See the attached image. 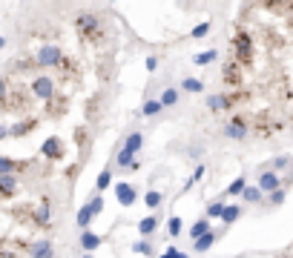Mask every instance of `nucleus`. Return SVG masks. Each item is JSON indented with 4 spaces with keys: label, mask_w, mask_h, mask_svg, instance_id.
<instances>
[{
    "label": "nucleus",
    "mask_w": 293,
    "mask_h": 258,
    "mask_svg": "<svg viewBox=\"0 0 293 258\" xmlns=\"http://www.w3.org/2000/svg\"><path fill=\"white\" fill-rule=\"evenodd\" d=\"M75 29H78V34H81L84 40H98V37H101V20H98V15L84 12V15H78Z\"/></svg>",
    "instance_id": "1"
},
{
    "label": "nucleus",
    "mask_w": 293,
    "mask_h": 258,
    "mask_svg": "<svg viewBox=\"0 0 293 258\" xmlns=\"http://www.w3.org/2000/svg\"><path fill=\"white\" fill-rule=\"evenodd\" d=\"M175 258H187V253H175Z\"/></svg>",
    "instance_id": "43"
},
{
    "label": "nucleus",
    "mask_w": 293,
    "mask_h": 258,
    "mask_svg": "<svg viewBox=\"0 0 293 258\" xmlns=\"http://www.w3.org/2000/svg\"><path fill=\"white\" fill-rule=\"evenodd\" d=\"M6 83H9V81H6V78H0V103H3V97H6Z\"/></svg>",
    "instance_id": "41"
},
{
    "label": "nucleus",
    "mask_w": 293,
    "mask_h": 258,
    "mask_svg": "<svg viewBox=\"0 0 293 258\" xmlns=\"http://www.w3.org/2000/svg\"><path fill=\"white\" fill-rule=\"evenodd\" d=\"M161 201H164V195L158 193V190H150V193H147V198H144V204H147L150 210H155V212H158V207H161Z\"/></svg>",
    "instance_id": "26"
},
{
    "label": "nucleus",
    "mask_w": 293,
    "mask_h": 258,
    "mask_svg": "<svg viewBox=\"0 0 293 258\" xmlns=\"http://www.w3.org/2000/svg\"><path fill=\"white\" fill-rule=\"evenodd\" d=\"M158 112H161V103H158V97H147V100H144V109H141V115L153 118V115H158Z\"/></svg>",
    "instance_id": "23"
},
{
    "label": "nucleus",
    "mask_w": 293,
    "mask_h": 258,
    "mask_svg": "<svg viewBox=\"0 0 293 258\" xmlns=\"http://www.w3.org/2000/svg\"><path fill=\"white\" fill-rule=\"evenodd\" d=\"M26 163L20 161H12V158H0V175H17Z\"/></svg>",
    "instance_id": "17"
},
{
    "label": "nucleus",
    "mask_w": 293,
    "mask_h": 258,
    "mask_svg": "<svg viewBox=\"0 0 293 258\" xmlns=\"http://www.w3.org/2000/svg\"><path fill=\"white\" fill-rule=\"evenodd\" d=\"M3 46H6V37H0V49H3Z\"/></svg>",
    "instance_id": "44"
},
{
    "label": "nucleus",
    "mask_w": 293,
    "mask_h": 258,
    "mask_svg": "<svg viewBox=\"0 0 293 258\" xmlns=\"http://www.w3.org/2000/svg\"><path fill=\"white\" fill-rule=\"evenodd\" d=\"M32 95L40 97V100H52V97H55V81L46 78V75L34 78V81H32Z\"/></svg>",
    "instance_id": "5"
},
{
    "label": "nucleus",
    "mask_w": 293,
    "mask_h": 258,
    "mask_svg": "<svg viewBox=\"0 0 293 258\" xmlns=\"http://www.w3.org/2000/svg\"><path fill=\"white\" fill-rule=\"evenodd\" d=\"M6 135H9V127H3V124H0V141H3Z\"/></svg>",
    "instance_id": "42"
},
{
    "label": "nucleus",
    "mask_w": 293,
    "mask_h": 258,
    "mask_svg": "<svg viewBox=\"0 0 293 258\" xmlns=\"http://www.w3.org/2000/svg\"><path fill=\"white\" fill-rule=\"evenodd\" d=\"M204 232H210V221L207 218H201V221H195L193 226H190V238H198V235H204Z\"/></svg>",
    "instance_id": "27"
},
{
    "label": "nucleus",
    "mask_w": 293,
    "mask_h": 258,
    "mask_svg": "<svg viewBox=\"0 0 293 258\" xmlns=\"http://www.w3.org/2000/svg\"><path fill=\"white\" fill-rule=\"evenodd\" d=\"M224 138H230V141H244L247 138V132H250V124L244 121V118H233L230 124H224Z\"/></svg>",
    "instance_id": "6"
},
{
    "label": "nucleus",
    "mask_w": 293,
    "mask_h": 258,
    "mask_svg": "<svg viewBox=\"0 0 293 258\" xmlns=\"http://www.w3.org/2000/svg\"><path fill=\"white\" fill-rule=\"evenodd\" d=\"M34 64H37V66H61V64H64V49H61V46L46 43V46H40V49H37Z\"/></svg>",
    "instance_id": "2"
},
{
    "label": "nucleus",
    "mask_w": 293,
    "mask_h": 258,
    "mask_svg": "<svg viewBox=\"0 0 293 258\" xmlns=\"http://www.w3.org/2000/svg\"><path fill=\"white\" fill-rule=\"evenodd\" d=\"M86 207H89V210H92V215H98V212H101V210H103V198H101V195H92V201H89V204H86Z\"/></svg>",
    "instance_id": "35"
},
{
    "label": "nucleus",
    "mask_w": 293,
    "mask_h": 258,
    "mask_svg": "<svg viewBox=\"0 0 293 258\" xmlns=\"http://www.w3.org/2000/svg\"><path fill=\"white\" fill-rule=\"evenodd\" d=\"M216 58H219V52H216V49H210V52H198V55L193 58V64L195 66H207V64H213Z\"/></svg>",
    "instance_id": "25"
},
{
    "label": "nucleus",
    "mask_w": 293,
    "mask_h": 258,
    "mask_svg": "<svg viewBox=\"0 0 293 258\" xmlns=\"http://www.w3.org/2000/svg\"><path fill=\"white\" fill-rule=\"evenodd\" d=\"M92 218H95V215H92V210H89V207H81V210H78V218H75V224L81 226V229H89Z\"/></svg>",
    "instance_id": "21"
},
{
    "label": "nucleus",
    "mask_w": 293,
    "mask_h": 258,
    "mask_svg": "<svg viewBox=\"0 0 293 258\" xmlns=\"http://www.w3.org/2000/svg\"><path fill=\"white\" fill-rule=\"evenodd\" d=\"M132 250H135V253H141V256H153V253H155V247H153V241H150V238H141L138 244H132Z\"/></svg>",
    "instance_id": "28"
},
{
    "label": "nucleus",
    "mask_w": 293,
    "mask_h": 258,
    "mask_svg": "<svg viewBox=\"0 0 293 258\" xmlns=\"http://www.w3.org/2000/svg\"><path fill=\"white\" fill-rule=\"evenodd\" d=\"M282 258H288V256H282Z\"/></svg>",
    "instance_id": "46"
},
{
    "label": "nucleus",
    "mask_w": 293,
    "mask_h": 258,
    "mask_svg": "<svg viewBox=\"0 0 293 258\" xmlns=\"http://www.w3.org/2000/svg\"><path fill=\"white\" fill-rule=\"evenodd\" d=\"M109 184H112V166L106 163V166L101 169V175H98V181H95V195H101V193H103V190H106V187H109Z\"/></svg>",
    "instance_id": "16"
},
{
    "label": "nucleus",
    "mask_w": 293,
    "mask_h": 258,
    "mask_svg": "<svg viewBox=\"0 0 293 258\" xmlns=\"http://www.w3.org/2000/svg\"><path fill=\"white\" fill-rule=\"evenodd\" d=\"M34 124H37L34 118H29V121H20V124H15V127L9 129V135H12V138H23V135H29V132H32Z\"/></svg>",
    "instance_id": "19"
},
{
    "label": "nucleus",
    "mask_w": 293,
    "mask_h": 258,
    "mask_svg": "<svg viewBox=\"0 0 293 258\" xmlns=\"http://www.w3.org/2000/svg\"><path fill=\"white\" fill-rule=\"evenodd\" d=\"M158 64H161V58H158V55H150V58H147V72H155Z\"/></svg>",
    "instance_id": "38"
},
{
    "label": "nucleus",
    "mask_w": 293,
    "mask_h": 258,
    "mask_svg": "<svg viewBox=\"0 0 293 258\" xmlns=\"http://www.w3.org/2000/svg\"><path fill=\"white\" fill-rule=\"evenodd\" d=\"M34 221L40 226H49L52 224V207H49V198H40V207L34 212Z\"/></svg>",
    "instance_id": "11"
},
{
    "label": "nucleus",
    "mask_w": 293,
    "mask_h": 258,
    "mask_svg": "<svg viewBox=\"0 0 293 258\" xmlns=\"http://www.w3.org/2000/svg\"><path fill=\"white\" fill-rule=\"evenodd\" d=\"M204 172H207V169H204V163H201V166H195V172H193V178H190V184H198V181L204 178Z\"/></svg>",
    "instance_id": "39"
},
{
    "label": "nucleus",
    "mask_w": 293,
    "mask_h": 258,
    "mask_svg": "<svg viewBox=\"0 0 293 258\" xmlns=\"http://www.w3.org/2000/svg\"><path fill=\"white\" fill-rule=\"evenodd\" d=\"M207 32H210V23H198V26L193 29V34H190V37H204Z\"/></svg>",
    "instance_id": "37"
},
{
    "label": "nucleus",
    "mask_w": 293,
    "mask_h": 258,
    "mask_svg": "<svg viewBox=\"0 0 293 258\" xmlns=\"http://www.w3.org/2000/svg\"><path fill=\"white\" fill-rule=\"evenodd\" d=\"M158 103H161V109H164V106H175V103H178V92H175L172 86H170V89H164L161 97H158Z\"/></svg>",
    "instance_id": "24"
},
{
    "label": "nucleus",
    "mask_w": 293,
    "mask_h": 258,
    "mask_svg": "<svg viewBox=\"0 0 293 258\" xmlns=\"http://www.w3.org/2000/svg\"><path fill=\"white\" fill-rule=\"evenodd\" d=\"M282 187V178H279V172H273V169H264L259 175V193H273V190H279Z\"/></svg>",
    "instance_id": "8"
},
{
    "label": "nucleus",
    "mask_w": 293,
    "mask_h": 258,
    "mask_svg": "<svg viewBox=\"0 0 293 258\" xmlns=\"http://www.w3.org/2000/svg\"><path fill=\"white\" fill-rule=\"evenodd\" d=\"M216 238H219V232H213V229H210V232H204V235H198V238L193 241V250H195V253H207V250L213 247V241H216Z\"/></svg>",
    "instance_id": "14"
},
{
    "label": "nucleus",
    "mask_w": 293,
    "mask_h": 258,
    "mask_svg": "<svg viewBox=\"0 0 293 258\" xmlns=\"http://www.w3.org/2000/svg\"><path fill=\"white\" fill-rule=\"evenodd\" d=\"M222 75H224V81H230L233 86H239V83H241V72H239V66H236V64H227Z\"/></svg>",
    "instance_id": "22"
},
{
    "label": "nucleus",
    "mask_w": 293,
    "mask_h": 258,
    "mask_svg": "<svg viewBox=\"0 0 293 258\" xmlns=\"http://www.w3.org/2000/svg\"><path fill=\"white\" fill-rule=\"evenodd\" d=\"M175 253H178V247H175V244H170V247H167V253H164L161 258H175Z\"/></svg>",
    "instance_id": "40"
},
{
    "label": "nucleus",
    "mask_w": 293,
    "mask_h": 258,
    "mask_svg": "<svg viewBox=\"0 0 293 258\" xmlns=\"http://www.w3.org/2000/svg\"><path fill=\"white\" fill-rule=\"evenodd\" d=\"M98 244H101V235H95V232H89V229H84L81 232V247L86 250V253H92Z\"/></svg>",
    "instance_id": "18"
},
{
    "label": "nucleus",
    "mask_w": 293,
    "mask_h": 258,
    "mask_svg": "<svg viewBox=\"0 0 293 258\" xmlns=\"http://www.w3.org/2000/svg\"><path fill=\"white\" fill-rule=\"evenodd\" d=\"M285 187H279V190H273V193H270V201H267V207H282V204H285Z\"/></svg>",
    "instance_id": "32"
},
{
    "label": "nucleus",
    "mask_w": 293,
    "mask_h": 258,
    "mask_svg": "<svg viewBox=\"0 0 293 258\" xmlns=\"http://www.w3.org/2000/svg\"><path fill=\"white\" fill-rule=\"evenodd\" d=\"M141 144H144V135L135 129V132H130V135H127V141H124L121 152H127V155H132V158H135V152L141 149Z\"/></svg>",
    "instance_id": "10"
},
{
    "label": "nucleus",
    "mask_w": 293,
    "mask_h": 258,
    "mask_svg": "<svg viewBox=\"0 0 293 258\" xmlns=\"http://www.w3.org/2000/svg\"><path fill=\"white\" fill-rule=\"evenodd\" d=\"M29 253H32V258H52L55 256V253H52V241H46V238L37 241V244H32Z\"/></svg>",
    "instance_id": "15"
},
{
    "label": "nucleus",
    "mask_w": 293,
    "mask_h": 258,
    "mask_svg": "<svg viewBox=\"0 0 293 258\" xmlns=\"http://www.w3.org/2000/svg\"><path fill=\"white\" fill-rule=\"evenodd\" d=\"M222 210H224V198H222V201H213V204L207 207V215H210V218H219Z\"/></svg>",
    "instance_id": "34"
},
{
    "label": "nucleus",
    "mask_w": 293,
    "mask_h": 258,
    "mask_svg": "<svg viewBox=\"0 0 293 258\" xmlns=\"http://www.w3.org/2000/svg\"><path fill=\"white\" fill-rule=\"evenodd\" d=\"M115 195H118L121 207H132L135 198H138V190H135L132 184H127V181H121V184H115Z\"/></svg>",
    "instance_id": "9"
},
{
    "label": "nucleus",
    "mask_w": 293,
    "mask_h": 258,
    "mask_svg": "<svg viewBox=\"0 0 293 258\" xmlns=\"http://www.w3.org/2000/svg\"><path fill=\"white\" fill-rule=\"evenodd\" d=\"M158 224H161V218H158V212L155 215H147V218H141V224H138V232L144 235V238H150L155 229H158Z\"/></svg>",
    "instance_id": "13"
},
{
    "label": "nucleus",
    "mask_w": 293,
    "mask_h": 258,
    "mask_svg": "<svg viewBox=\"0 0 293 258\" xmlns=\"http://www.w3.org/2000/svg\"><path fill=\"white\" fill-rule=\"evenodd\" d=\"M40 152H43V158H49V161H58V158H64V144H61V138H46L43 141V146H40Z\"/></svg>",
    "instance_id": "7"
},
{
    "label": "nucleus",
    "mask_w": 293,
    "mask_h": 258,
    "mask_svg": "<svg viewBox=\"0 0 293 258\" xmlns=\"http://www.w3.org/2000/svg\"><path fill=\"white\" fill-rule=\"evenodd\" d=\"M181 89H184V92H201L204 83H201L198 78H184V81H181Z\"/></svg>",
    "instance_id": "30"
},
{
    "label": "nucleus",
    "mask_w": 293,
    "mask_h": 258,
    "mask_svg": "<svg viewBox=\"0 0 293 258\" xmlns=\"http://www.w3.org/2000/svg\"><path fill=\"white\" fill-rule=\"evenodd\" d=\"M17 193V175H0V198H12Z\"/></svg>",
    "instance_id": "12"
},
{
    "label": "nucleus",
    "mask_w": 293,
    "mask_h": 258,
    "mask_svg": "<svg viewBox=\"0 0 293 258\" xmlns=\"http://www.w3.org/2000/svg\"><path fill=\"white\" fill-rule=\"evenodd\" d=\"M233 46H236V64L239 66H244L253 58V40H250V34H236Z\"/></svg>",
    "instance_id": "3"
},
{
    "label": "nucleus",
    "mask_w": 293,
    "mask_h": 258,
    "mask_svg": "<svg viewBox=\"0 0 293 258\" xmlns=\"http://www.w3.org/2000/svg\"><path fill=\"white\" fill-rule=\"evenodd\" d=\"M288 163H291V158L282 155V158H276V161L270 163V169H273V172H276V169H288Z\"/></svg>",
    "instance_id": "36"
},
{
    "label": "nucleus",
    "mask_w": 293,
    "mask_h": 258,
    "mask_svg": "<svg viewBox=\"0 0 293 258\" xmlns=\"http://www.w3.org/2000/svg\"><path fill=\"white\" fill-rule=\"evenodd\" d=\"M244 187H247V178H244V175H239V178H236V181L227 187V193H224V195H241Z\"/></svg>",
    "instance_id": "31"
},
{
    "label": "nucleus",
    "mask_w": 293,
    "mask_h": 258,
    "mask_svg": "<svg viewBox=\"0 0 293 258\" xmlns=\"http://www.w3.org/2000/svg\"><path fill=\"white\" fill-rule=\"evenodd\" d=\"M239 215H241V207H236V204H224V210H222V215H219V218H222L224 224H233Z\"/></svg>",
    "instance_id": "20"
},
{
    "label": "nucleus",
    "mask_w": 293,
    "mask_h": 258,
    "mask_svg": "<svg viewBox=\"0 0 293 258\" xmlns=\"http://www.w3.org/2000/svg\"><path fill=\"white\" fill-rule=\"evenodd\" d=\"M181 229H184L181 218H178V215H172V218H170V224H167V232H170V235L175 238V235H181Z\"/></svg>",
    "instance_id": "33"
},
{
    "label": "nucleus",
    "mask_w": 293,
    "mask_h": 258,
    "mask_svg": "<svg viewBox=\"0 0 293 258\" xmlns=\"http://www.w3.org/2000/svg\"><path fill=\"white\" fill-rule=\"evenodd\" d=\"M241 198H244L247 204H259V201H261L259 187H244V190H241Z\"/></svg>",
    "instance_id": "29"
},
{
    "label": "nucleus",
    "mask_w": 293,
    "mask_h": 258,
    "mask_svg": "<svg viewBox=\"0 0 293 258\" xmlns=\"http://www.w3.org/2000/svg\"><path fill=\"white\" fill-rule=\"evenodd\" d=\"M239 100H244V95H210L207 97V109L210 112H224V109H233Z\"/></svg>",
    "instance_id": "4"
},
{
    "label": "nucleus",
    "mask_w": 293,
    "mask_h": 258,
    "mask_svg": "<svg viewBox=\"0 0 293 258\" xmlns=\"http://www.w3.org/2000/svg\"><path fill=\"white\" fill-rule=\"evenodd\" d=\"M84 258H92V253H86V256H84Z\"/></svg>",
    "instance_id": "45"
}]
</instances>
